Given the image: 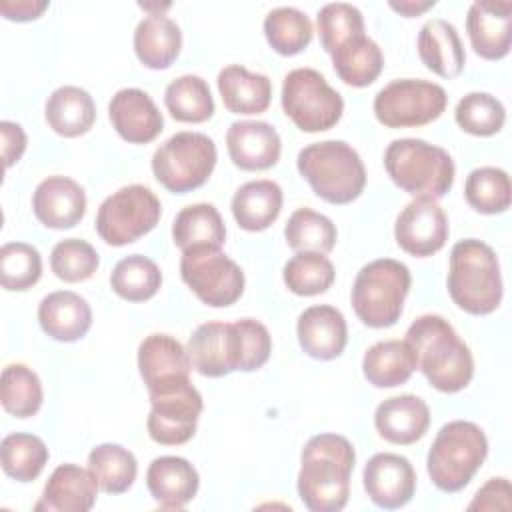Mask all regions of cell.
Instances as JSON below:
<instances>
[{
  "mask_svg": "<svg viewBox=\"0 0 512 512\" xmlns=\"http://www.w3.org/2000/svg\"><path fill=\"white\" fill-rule=\"evenodd\" d=\"M180 276L200 302L212 308L234 304L244 292V272L220 248L182 252Z\"/></svg>",
  "mask_w": 512,
  "mask_h": 512,
  "instance_id": "12",
  "label": "cell"
},
{
  "mask_svg": "<svg viewBox=\"0 0 512 512\" xmlns=\"http://www.w3.org/2000/svg\"><path fill=\"white\" fill-rule=\"evenodd\" d=\"M172 240L186 252L192 248H222L226 226L216 206L198 202L182 208L172 222Z\"/></svg>",
  "mask_w": 512,
  "mask_h": 512,
  "instance_id": "33",
  "label": "cell"
},
{
  "mask_svg": "<svg viewBox=\"0 0 512 512\" xmlns=\"http://www.w3.org/2000/svg\"><path fill=\"white\" fill-rule=\"evenodd\" d=\"M296 166L314 194L330 204H350L366 186L364 162L344 140L308 144L298 152Z\"/></svg>",
  "mask_w": 512,
  "mask_h": 512,
  "instance_id": "4",
  "label": "cell"
},
{
  "mask_svg": "<svg viewBox=\"0 0 512 512\" xmlns=\"http://www.w3.org/2000/svg\"><path fill=\"white\" fill-rule=\"evenodd\" d=\"M454 120L472 136H492L502 130L506 110L496 96L488 92H470L456 104Z\"/></svg>",
  "mask_w": 512,
  "mask_h": 512,
  "instance_id": "44",
  "label": "cell"
},
{
  "mask_svg": "<svg viewBox=\"0 0 512 512\" xmlns=\"http://www.w3.org/2000/svg\"><path fill=\"white\" fill-rule=\"evenodd\" d=\"M356 452L340 434L312 436L300 454L298 496L312 512H338L350 496Z\"/></svg>",
  "mask_w": 512,
  "mask_h": 512,
  "instance_id": "1",
  "label": "cell"
},
{
  "mask_svg": "<svg viewBox=\"0 0 512 512\" xmlns=\"http://www.w3.org/2000/svg\"><path fill=\"white\" fill-rule=\"evenodd\" d=\"M148 434L162 446L186 444L198 426L204 402L192 382H184L166 392L150 394Z\"/></svg>",
  "mask_w": 512,
  "mask_h": 512,
  "instance_id": "13",
  "label": "cell"
},
{
  "mask_svg": "<svg viewBox=\"0 0 512 512\" xmlns=\"http://www.w3.org/2000/svg\"><path fill=\"white\" fill-rule=\"evenodd\" d=\"M332 262L318 252H296L282 270L284 284L298 296H316L326 292L334 282Z\"/></svg>",
  "mask_w": 512,
  "mask_h": 512,
  "instance_id": "43",
  "label": "cell"
},
{
  "mask_svg": "<svg viewBox=\"0 0 512 512\" xmlns=\"http://www.w3.org/2000/svg\"><path fill=\"white\" fill-rule=\"evenodd\" d=\"M32 210L46 228H74L86 214V192L68 176H48L32 194Z\"/></svg>",
  "mask_w": 512,
  "mask_h": 512,
  "instance_id": "19",
  "label": "cell"
},
{
  "mask_svg": "<svg viewBox=\"0 0 512 512\" xmlns=\"http://www.w3.org/2000/svg\"><path fill=\"white\" fill-rule=\"evenodd\" d=\"M446 90L428 80L402 78L388 82L374 96V116L386 128H416L434 122L446 110Z\"/></svg>",
  "mask_w": 512,
  "mask_h": 512,
  "instance_id": "11",
  "label": "cell"
},
{
  "mask_svg": "<svg viewBox=\"0 0 512 512\" xmlns=\"http://www.w3.org/2000/svg\"><path fill=\"white\" fill-rule=\"evenodd\" d=\"M452 302L474 316L494 312L502 302V274L496 252L482 240L466 238L452 246L448 268Z\"/></svg>",
  "mask_w": 512,
  "mask_h": 512,
  "instance_id": "3",
  "label": "cell"
},
{
  "mask_svg": "<svg viewBox=\"0 0 512 512\" xmlns=\"http://www.w3.org/2000/svg\"><path fill=\"white\" fill-rule=\"evenodd\" d=\"M164 104L170 116L178 122L200 124L212 118L214 100L204 78L184 74L172 80L164 92Z\"/></svg>",
  "mask_w": 512,
  "mask_h": 512,
  "instance_id": "36",
  "label": "cell"
},
{
  "mask_svg": "<svg viewBox=\"0 0 512 512\" xmlns=\"http://www.w3.org/2000/svg\"><path fill=\"white\" fill-rule=\"evenodd\" d=\"M416 368V354L406 340H380L362 358L364 378L376 388L400 386Z\"/></svg>",
  "mask_w": 512,
  "mask_h": 512,
  "instance_id": "31",
  "label": "cell"
},
{
  "mask_svg": "<svg viewBox=\"0 0 512 512\" xmlns=\"http://www.w3.org/2000/svg\"><path fill=\"white\" fill-rule=\"evenodd\" d=\"M0 400L4 410L16 418L34 416L44 400L42 382L38 374L26 364H8L2 370Z\"/></svg>",
  "mask_w": 512,
  "mask_h": 512,
  "instance_id": "41",
  "label": "cell"
},
{
  "mask_svg": "<svg viewBox=\"0 0 512 512\" xmlns=\"http://www.w3.org/2000/svg\"><path fill=\"white\" fill-rule=\"evenodd\" d=\"M448 234V218L432 198H414L398 214L394 224L396 244L416 258H426L442 250Z\"/></svg>",
  "mask_w": 512,
  "mask_h": 512,
  "instance_id": "15",
  "label": "cell"
},
{
  "mask_svg": "<svg viewBox=\"0 0 512 512\" xmlns=\"http://www.w3.org/2000/svg\"><path fill=\"white\" fill-rule=\"evenodd\" d=\"M310 18L292 6H278L264 18V36L274 52L282 56L300 54L312 42Z\"/></svg>",
  "mask_w": 512,
  "mask_h": 512,
  "instance_id": "39",
  "label": "cell"
},
{
  "mask_svg": "<svg viewBox=\"0 0 512 512\" xmlns=\"http://www.w3.org/2000/svg\"><path fill=\"white\" fill-rule=\"evenodd\" d=\"M40 328L58 342H76L92 326V310L86 298L70 290H56L38 304Z\"/></svg>",
  "mask_w": 512,
  "mask_h": 512,
  "instance_id": "26",
  "label": "cell"
},
{
  "mask_svg": "<svg viewBox=\"0 0 512 512\" xmlns=\"http://www.w3.org/2000/svg\"><path fill=\"white\" fill-rule=\"evenodd\" d=\"M436 2L434 0H424V2H414V0H402V2H390V8L392 10H396V12H400L402 16H406V18H414V16H418V14H422V12H426L428 8H432Z\"/></svg>",
  "mask_w": 512,
  "mask_h": 512,
  "instance_id": "52",
  "label": "cell"
},
{
  "mask_svg": "<svg viewBox=\"0 0 512 512\" xmlns=\"http://www.w3.org/2000/svg\"><path fill=\"white\" fill-rule=\"evenodd\" d=\"M218 92L232 114H262L272 100V82L266 74L248 72L240 64H230L218 72Z\"/></svg>",
  "mask_w": 512,
  "mask_h": 512,
  "instance_id": "28",
  "label": "cell"
},
{
  "mask_svg": "<svg viewBox=\"0 0 512 512\" xmlns=\"http://www.w3.org/2000/svg\"><path fill=\"white\" fill-rule=\"evenodd\" d=\"M374 426L384 440L408 446L426 434L430 426V408L414 394L392 396L378 404L374 412Z\"/></svg>",
  "mask_w": 512,
  "mask_h": 512,
  "instance_id": "23",
  "label": "cell"
},
{
  "mask_svg": "<svg viewBox=\"0 0 512 512\" xmlns=\"http://www.w3.org/2000/svg\"><path fill=\"white\" fill-rule=\"evenodd\" d=\"M316 26H318L322 48L328 54H332L348 40L364 34V16L352 4L332 2L318 10Z\"/></svg>",
  "mask_w": 512,
  "mask_h": 512,
  "instance_id": "46",
  "label": "cell"
},
{
  "mask_svg": "<svg viewBox=\"0 0 512 512\" xmlns=\"http://www.w3.org/2000/svg\"><path fill=\"white\" fill-rule=\"evenodd\" d=\"M364 490L368 498L386 510L406 506L416 490V472L406 456L378 452L364 466Z\"/></svg>",
  "mask_w": 512,
  "mask_h": 512,
  "instance_id": "17",
  "label": "cell"
},
{
  "mask_svg": "<svg viewBox=\"0 0 512 512\" xmlns=\"http://www.w3.org/2000/svg\"><path fill=\"white\" fill-rule=\"evenodd\" d=\"M488 456L484 430L470 420L444 424L426 456L432 484L442 492H460L470 484Z\"/></svg>",
  "mask_w": 512,
  "mask_h": 512,
  "instance_id": "6",
  "label": "cell"
},
{
  "mask_svg": "<svg viewBox=\"0 0 512 512\" xmlns=\"http://www.w3.org/2000/svg\"><path fill=\"white\" fill-rule=\"evenodd\" d=\"M146 486L160 508L180 510L196 496L200 478L186 458L160 456L146 470Z\"/></svg>",
  "mask_w": 512,
  "mask_h": 512,
  "instance_id": "24",
  "label": "cell"
},
{
  "mask_svg": "<svg viewBox=\"0 0 512 512\" xmlns=\"http://www.w3.org/2000/svg\"><path fill=\"white\" fill-rule=\"evenodd\" d=\"M44 116L56 134L64 138H76L94 126L96 106L84 88L68 84L56 88L48 96Z\"/></svg>",
  "mask_w": 512,
  "mask_h": 512,
  "instance_id": "32",
  "label": "cell"
},
{
  "mask_svg": "<svg viewBox=\"0 0 512 512\" xmlns=\"http://www.w3.org/2000/svg\"><path fill=\"white\" fill-rule=\"evenodd\" d=\"M100 266L96 248L80 238L60 240L50 254V268L64 282H84L94 276Z\"/></svg>",
  "mask_w": 512,
  "mask_h": 512,
  "instance_id": "47",
  "label": "cell"
},
{
  "mask_svg": "<svg viewBox=\"0 0 512 512\" xmlns=\"http://www.w3.org/2000/svg\"><path fill=\"white\" fill-rule=\"evenodd\" d=\"M48 8V2H38V0H2L0 2V12L6 20L14 22H30L42 16V12Z\"/></svg>",
  "mask_w": 512,
  "mask_h": 512,
  "instance_id": "51",
  "label": "cell"
},
{
  "mask_svg": "<svg viewBox=\"0 0 512 512\" xmlns=\"http://www.w3.org/2000/svg\"><path fill=\"white\" fill-rule=\"evenodd\" d=\"M98 482L90 470L76 464H60L48 478L34 510L88 512L98 496Z\"/></svg>",
  "mask_w": 512,
  "mask_h": 512,
  "instance_id": "25",
  "label": "cell"
},
{
  "mask_svg": "<svg viewBox=\"0 0 512 512\" xmlns=\"http://www.w3.org/2000/svg\"><path fill=\"white\" fill-rule=\"evenodd\" d=\"M180 48L182 32L172 18L164 14H150L138 22L134 30V52L146 68H168L178 58Z\"/></svg>",
  "mask_w": 512,
  "mask_h": 512,
  "instance_id": "30",
  "label": "cell"
},
{
  "mask_svg": "<svg viewBox=\"0 0 512 512\" xmlns=\"http://www.w3.org/2000/svg\"><path fill=\"white\" fill-rule=\"evenodd\" d=\"M140 8H144V10H152L154 6H150V4H140ZM166 8H170V4H166V6H160L158 10H166Z\"/></svg>",
  "mask_w": 512,
  "mask_h": 512,
  "instance_id": "53",
  "label": "cell"
},
{
  "mask_svg": "<svg viewBox=\"0 0 512 512\" xmlns=\"http://www.w3.org/2000/svg\"><path fill=\"white\" fill-rule=\"evenodd\" d=\"M88 470L106 494H124L136 480L138 462L120 444H98L88 454Z\"/></svg>",
  "mask_w": 512,
  "mask_h": 512,
  "instance_id": "35",
  "label": "cell"
},
{
  "mask_svg": "<svg viewBox=\"0 0 512 512\" xmlns=\"http://www.w3.org/2000/svg\"><path fill=\"white\" fill-rule=\"evenodd\" d=\"M192 368L208 378H222L242 366L240 332L236 322L200 324L186 346Z\"/></svg>",
  "mask_w": 512,
  "mask_h": 512,
  "instance_id": "14",
  "label": "cell"
},
{
  "mask_svg": "<svg viewBox=\"0 0 512 512\" xmlns=\"http://www.w3.org/2000/svg\"><path fill=\"white\" fill-rule=\"evenodd\" d=\"M162 286V272L154 260L130 254L116 262L110 274V288L128 302H146Z\"/></svg>",
  "mask_w": 512,
  "mask_h": 512,
  "instance_id": "37",
  "label": "cell"
},
{
  "mask_svg": "<svg viewBox=\"0 0 512 512\" xmlns=\"http://www.w3.org/2000/svg\"><path fill=\"white\" fill-rule=\"evenodd\" d=\"M418 56L422 64L440 78H456L464 70L466 52L454 24L432 18L418 32Z\"/></svg>",
  "mask_w": 512,
  "mask_h": 512,
  "instance_id": "27",
  "label": "cell"
},
{
  "mask_svg": "<svg viewBox=\"0 0 512 512\" xmlns=\"http://www.w3.org/2000/svg\"><path fill=\"white\" fill-rule=\"evenodd\" d=\"M162 206L156 194L130 184L110 194L98 208L96 232L110 246H126L148 234L160 220Z\"/></svg>",
  "mask_w": 512,
  "mask_h": 512,
  "instance_id": "10",
  "label": "cell"
},
{
  "mask_svg": "<svg viewBox=\"0 0 512 512\" xmlns=\"http://www.w3.org/2000/svg\"><path fill=\"white\" fill-rule=\"evenodd\" d=\"M42 276V256L26 242H6L0 248V282L6 290L24 292Z\"/></svg>",
  "mask_w": 512,
  "mask_h": 512,
  "instance_id": "45",
  "label": "cell"
},
{
  "mask_svg": "<svg viewBox=\"0 0 512 512\" xmlns=\"http://www.w3.org/2000/svg\"><path fill=\"white\" fill-rule=\"evenodd\" d=\"M512 490L508 478H490L468 504V510H510Z\"/></svg>",
  "mask_w": 512,
  "mask_h": 512,
  "instance_id": "49",
  "label": "cell"
},
{
  "mask_svg": "<svg viewBox=\"0 0 512 512\" xmlns=\"http://www.w3.org/2000/svg\"><path fill=\"white\" fill-rule=\"evenodd\" d=\"M108 116L118 136L130 144H148L164 130L162 112L140 88L118 90L108 104Z\"/></svg>",
  "mask_w": 512,
  "mask_h": 512,
  "instance_id": "21",
  "label": "cell"
},
{
  "mask_svg": "<svg viewBox=\"0 0 512 512\" xmlns=\"http://www.w3.org/2000/svg\"><path fill=\"white\" fill-rule=\"evenodd\" d=\"M410 284V270L400 260H372L356 274L350 292L352 308L362 324L370 328H390L402 316Z\"/></svg>",
  "mask_w": 512,
  "mask_h": 512,
  "instance_id": "7",
  "label": "cell"
},
{
  "mask_svg": "<svg viewBox=\"0 0 512 512\" xmlns=\"http://www.w3.org/2000/svg\"><path fill=\"white\" fill-rule=\"evenodd\" d=\"M510 176L496 166L474 168L466 176V202L480 214H500L510 208Z\"/></svg>",
  "mask_w": 512,
  "mask_h": 512,
  "instance_id": "42",
  "label": "cell"
},
{
  "mask_svg": "<svg viewBox=\"0 0 512 512\" xmlns=\"http://www.w3.org/2000/svg\"><path fill=\"white\" fill-rule=\"evenodd\" d=\"M238 332H240V348H242V372H254L262 368L272 352V338L268 328L254 320V318H242L236 320Z\"/></svg>",
  "mask_w": 512,
  "mask_h": 512,
  "instance_id": "48",
  "label": "cell"
},
{
  "mask_svg": "<svg viewBox=\"0 0 512 512\" xmlns=\"http://www.w3.org/2000/svg\"><path fill=\"white\" fill-rule=\"evenodd\" d=\"M330 56L338 78L352 88L370 86L380 76L384 66L380 46L366 34L348 40Z\"/></svg>",
  "mask_w": 512,
  "mask_h": 512,
  "instance_id": "34",
  "label": "cell"
},
{
  "mask_svg": "<svg viewBox=\"0 0 512 512\" xmlns=\"http://www.w3.org/2000/svg\"><path fill=\"white\" fill-rule=\"evenodd\" d=\"M284 238L296 252L328 254L336 244L338 230L328 216L312 208H298L284 226Z\"/></svg>",
  "mask_w": 512,
  "mask_h": 512,
  "instance_id": "40",
  "label": "cell"
},
{
  "mask_svg": "<svg viewBox=\"0 0 512 512\" xmlns=\"http://www.w3.org/2000/svg\"><path fill=\"white\" fill-rule=\"evenodd\" d=\"M404 340L416 354L418 370L436 390L454 394L470 384L474 376L472 352L446 318L438 314L418 316L408 326Z\"/></svg>",
  "mask_w": 512,
  "mask_h": 512,
  "instance_id": "2",
  "label": "cell"
},
{
  "mask_svg": "<svg viewBox=\"0 0 512 512\" xmlns=\"http://www.w3.org/2000/svg\"><path fill=\"white\" fill-rule=\"evenodd\" d=\"M138 370L150 396L190 382L192 362L176 338L150 334L138 346Z\"/></svg>",
  "mask_w": 512,
  "mask_h": 512,
  "instance_id": "16",
  "label": "cell"
},
{
  "mask_svg": "<svg viewBox=\"0 0 512 512\" xmlns=\"http://www.w3.org/2000/svg\"><path fill=\"white\" fill-rule=\"evenodd\" d=\"M466 32L474 52L484 60H502L512 42V2L476 0L468 8Z\"/></svg>",
  "mask_w": 512,
  "mask_h": 512,
  "instance_id": "18",
  "label": "cell"
},
{
  "mask_svg": "<svg viewBox=\"0 0 512 512\" xmlns=\"http://www.w3.org/2000/svg\"><path fill=\"white\" fill-rule=\"evenodd\" d=\"M218 154L216 144L202 132H176L152 156L154 178L174 194L200 188L212 174Z\"/></svg>",
  "mask_w": 512,
  "mask_h": 512,
  "instance_id": "8",
  "label": "cell"
},
{
  "mask_svg": "<svg viewBox=\"0 0 512 512\" xmlns=\"http://www.w3.org/2000/svg\"><path fill=\"white\" fill-rule=\"evenodd\" d=\"M48 456L44 440L34 434L14 432L4 436L0 444L2 470L18 482L36 480L42 474Z\"/></svg>",
  "mask_w": 512,
  "mask_h": 512,
  "instance_id": "38",
  "label": "cell"
},
{
  "mask_svg": "<svg viewBox=\"0 0 512 512\" xmlns=\"http://www.w3.org/2000/svg\"><path fill=\"white\" fill-rule=\"evenodd\" d=\"M230 160L240 170H268L280 160L282 140L276 128L262 120L232 122L226 132Z\"/></svg>",
  "mask_w": 512,
  "mask_h": 512,
  "instance_id": "20",
  "label": "cell"
},
{
  "mask_svg": "<svg viewBox=\"0 0 512 512\" xmlns=\"http://www.w3.org/2000/svg\"><path fill=\"white\" fill-rule=\"evenodd\" d=\"M0 136H2V158L4 166L12 168L26 150V132L20 124L2 120L0 122Z\"/></svg>",
  "mask_w": 512,
  "mask_h": 512,
  "instance_id": "50",
  "label": "cell"
},
{
  "mask_svg": "<svg viewBox=\"0 0 512 512\" xmlns=\"http://www.w3.org/2000/svg\"><path fill=\"white\" fill-rule=\"evenodd\" d=\"M284 202L282 188L274 180H252L232 196V216L246 232H262L276 222Z\"/></svg>",
  "mask_w": 512,
  "mask_h": 512,
  "instance_id": "29",
  "label": "cell"
},
{
  "mask_svg": "<svg viewBox=\"0 0 512 512\" xmlns=\"http://www.w3.org/2000/svg\"><path fill=\"white\" fill-rule=\"evenodd\" d=\"M302 350L316 360L338 358L348 342V328L342 312L330 304L306 308L296 322Z\"/></svg>",
  "mask_w": 512,
  "mask_h": 512,
  "instance_id": "22",
  "label": "cell"
},
{
  "mask_svg": "<svg viewBox=\"0 0 512 512\" xmlns=\"http://www.w3.org/2000/svg\"><path fill=\"white\" fill-rule=\"evenodd\" d=\"M282 110L302 132H324L336 126L344 100L314 68H294L282 82Z\"/></svg>",
  "mask_w": 512,
  "mask_h": 512,
  "instance_id": "9",
  "label": "cell"
},
{
  "mask_svg": "<svg viewBox=\"0 0 512 512\" xmlns=\"http://www.w3.org/2000/svg\"><path fill=\"white\" fill-rule=\"evenodd\" d=\"M384 168L390 180L414 198H442L456 176L452 156L422 138L392 140L384 152Z\"/></svg>",
  "mask_w": 512,
  "mask_h": 512,
  "instance_id": "5",
  "label": "cell"
}]
</instances>
